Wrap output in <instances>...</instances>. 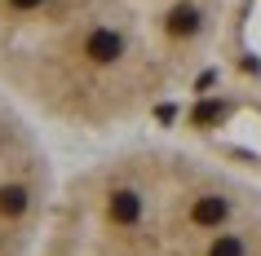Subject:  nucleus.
<instances>
[{"instance_id": "1", "label": "nucleus", "mask_w": 261, "mask_h": 256, "mask_svg": "<svg viewBox=\"0 0 261 256\" xmlns=\"http://www.w3.org/2000/svg\"><path fill=\"white\" fill-rule=\"evenodd\" d=\"M230 0H0V89L84 137L151 120L208 71Z\"/></svg>"}, {"instance_id": "2", "label": "nucleus", "mask_w": 261, "mask_h": 256, "mask_svg": "<svg viewBox=\"0 0 261 256\" xmlns=\"http://www.w3.org/2000/svg\"><path fill=\"white\" fill-rule=\"evenodd\" d=\"M36 256H261V177L177 141H124L58 181Z\"/></svg>"}, {"instance_id": "3", "label": "nucleus", "mask_w": 261, "mask_h": 256, "mask_svg": "<svg viewBox=\"0 0 261 256\" xmlns=\"http://www.w3.org/2000/svg\"><path fill=\"white\" fill-rule=\"evenodd\" d=\"M58 194L36 115L0 89V256H36Z\"/></svg>"}]
</instances>
